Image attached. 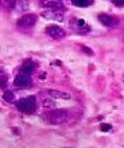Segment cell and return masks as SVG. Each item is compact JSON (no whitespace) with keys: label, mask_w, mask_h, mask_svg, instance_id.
I'll return each instance as SVG.
<instances>
[{"label":"cell","mask_w":124,"mask_h":148,"mask_svg":"<svg viewBox=\"0 0 124 148\" xmlns=\"http://www.w3.org/2000/svg\"><path fill=\"white\" fill-rule=\"evenodd\" d=\"M46 119L51 124H63L68 121L69 111L68 110H54L46 113Z\"/></svg>","instance_id":"obj_1"},{"label":"cell","mask_w":124,"mask_h":148,"mask_svg":"<svg viewBox=\"0 0 124 148\" xmlns=\"http://www.w3.org/2000/svg\"><path fill=\"white\" fill-rule=\"evenodd\" d=\"M16 106L19 111L24 113H32L35 111L36 108V98L30 95V97H27V98H23L16 102Z\"/></svg>","instance_id":"obj_2"},{"label":"cell","mask_w":124,"mask_h":148,"mask_svg":"<svg viewBox=\"0 0 124 148\" xmlns=\"http://www.w3.org/2000/svg\"><path fill=\"white\" fill-rule=\"evenodd\" d=\"M36 21H38V17H36L35 14H33V13L24 14V16H22L17 21V25L21 28H30L36 23Z\"/></svg>","instance_id":"obj_3"},{"label":"cell","mask_w":124,"mask_h":148,"mask_svg":"<svg viewBox=\"0 0 124 148\" xmlns=\"http://www.w3.org/2000/svg\"><path fill=\"white\" fill-rule=\"evenodd\" d=\"M46 33L51 36L52 39L54 40H62L65 38V35H66V33H65L64 29H62L58 25H51L46 29Z\"/></svg>","instance_id":"obj_4"},{"label":"cell","mask_w":124,"mask_h":148,"mask_svg":"<svg viewBox=\"0 0 124 148\" xmlns=\"http://www.w3.org/2000/svg\"><path fill=\"white\" fill-rule=\"evenodd\" d=\"M30 83H32V78H30V75H28V73L19 72L14 77V84L17 87H28L30 86Z\"/></svg>","instance_id":"obj_5"},{"label":"cell","mask_w":124,"mask_h":148,"mask_svg":"<svg viewBox=\"0 0 124 148\" xmlns=\"http://www.w3.org/2000/svg\"><path fill=\"white\" fill-rule=\"evenodd\" d=\"M98 19L100 21V23L101 24H104L105 27H114L116 24L118 23V21L114 17L112 16H108V14H99V17Z\"/></svg>","instance_id":"obj_6"},{"label":"cell","mask_w":124,"mask_h":148,"mask_svg":"<svg viewBox=\"0 0 124 148\" xmlns=\"http://www.w3.org/2000/svg\"><path fill=\"white\" fill-rule=\"evenodd\" d=\"M47 93L53 97L55 99H70V94L65 93V92H60V90H54V89H48Z\"/></svg>","instance_id":"obj_7"},{"label":"cell","mask_w":124,"mask_h":148,"mask_svg":"<svg viewBox=\"0 0 124 148\" xmlns=\"http://www.w3.org/2000/svg\"><path fill=\"white\" fill-rule=\"evenodd\" d=\"M41 4H43V6L48 7L52 11H57L58 9H63V3L62 1H52V0H48V1H41Z\"/></svg>","instance_id":"obj_8"},{"label":"cell","mask_w":124,"mask_h":148,"mask_svg":"<svg viewBox=\"0 0 124 148\" xmlns=\"http://www.w3.org/2000/svg\"><path fill=\"white\" fill-rule=\"evenodd\" d=\"M42 16L45 18H48V19H54V21H63V16L62 13L57 12V11H48V12H43Z\"/></svg>","instance_id":"obj_9"},{"label":"cell","mask_w":124,"mask_h":148,"mask_svg":"<svg viewBox=\"0 0 124 148\" xmlns=\"http://www.w3.org/2000/svg\"><path fill=\"white\" fill-rule=\"evenodd\" d=\"M72 4L78 7H87L93 4L92 0H72Z\"/></svg>","instance_id":"obj_10"},{"label":"cell","mask_w":124,"mask_h":148,"mask_svg":"<svg viewBox=\"0 0 124 148\" xmlns=\"http://www.w3.org/2000/svg\"><path fill=\"white\" fill-rule=\"evenodd\" d=\"M34 69H35L34 64H33V63H30V62H27V63H24V64H23V66H22V72H23V73H28V75H30V72H32Z\"/></svg>","instance_id":"obj_11"},{"label":"cell","mask_w":124,"mask_h":148,"mask_svg":"<svg viewBox=\"0 0 124 148\" xmlns=\"http://www.w3.org/2000/svg\"><path fill=\"white\" fill-rule=\"evenodd\" d=\"M3 98H4V100H6V101L10 102V101H13V100H14V94H13L12 92H10V90H7V92L4 93Z\"/></svg>","instance_id":"obj_12"},{"label":"cell","mask_w":124,"mask_h":148,"mask_svg":"<svg viewBox=\"0 0 124 148\" xmlns=\"http://www.w3.org/2000/svg\"><path fill=\"white\" fill-rule=\"evenodd\" d=\"M42 105L45 106L46 108H47V107H48V108H52V107L55 106V102L52 101L51 99H45V100H43V102H42Z\"/></svg>","instance_id":"obj_13"},{"label":"cell","mask_w":124,"mask_h":148,"mask_svg":"<svg viewBox=\"0 0 124 148\" xmlns=\"http://www.w3.org/2000/svg\"><path fill=\"white\" fill-rule=\"evenodd\" d=\"M100 129L103 131H110L112 129V125L111 124H107V123H101L100 124Z\"/></svg>","instance_id":"obj_14"},{"label":"cell","mask_w":124,"mask_h":148,"mask_svg":"<svg viewBox=\"0 0 124 148\" xmlns=\"http://www.w3.org/2000/svg\"><path fill=\"white\" fill-rule=\"evenodd\" d=\"M6 84H7V77L6 76H1V77H0V87L5 88Z\"/></svg>","instance_id":"obj_15"},{"label":"cell","mask_w":124,"mask_h":148,"mask_svg":"<svg viewBox=\"0 0 124 148\" xmlns=\"http://www.w3.org/2000/svg\"><path fill=\"white\" fill-rule=\"evenodd\" d=\"M77 25H78V28H83L86 25V22L83 19H77Z\"/></svg>","instance_id":"obj_16"},{"label":"cell","mask_w":124,"mask_h":148,"mask_svg":"<svg viewBox=\"0 0 124 148\" xmlns=\"http://www.w3.org/2000/svg\"><path fill=\"white\" fill-rule=\"evenodd\" d=\"M113 4L117 6H124V0H113Z\"/></svg>","instance_id":"obj_17"},{"label":"cell","mask_w":124,"mask_h":148,"mask_svg":"<svg viewBox=\"0 0 124 148\" xmlns=\"http://www.w3.org/2000/svg\"><path fill=\"white\" fill-rule=\"evenodd\" d=\"M82 49H83L84 52H88V54H89V56H92V54H93V52H92L89 48H87V47H82Z\"/></svg>","instance_id":"obj_18"}]
</instances>
